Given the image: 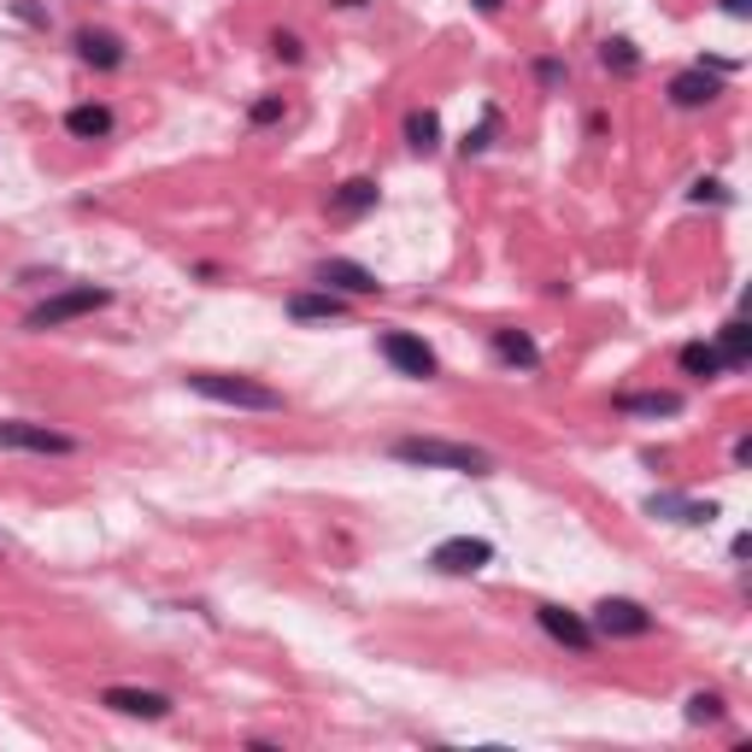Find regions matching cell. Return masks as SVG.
<instances>
[{"label":"cell","instance_id":"cell-1","mask_svg":"<svg viewBox=\"0 0 752 752\" xmlns=\"http://www.w3.org/2000/svg\"><path fill=\"white\" fill-rule=\"evenodd\" d=\"M400 465H417V471H458V476H488L494 458L471 442H442V435H400L388 447Z\"/></svg>","mask_w":752,"mask_h":752},{"label":"cell","instance_id":"cell-2","mask_svg":"<svg viewBox=\"0 0 752 752\" xmlns=\"http://www.w3.org/2000/svg\"><path fill=\"white\" fill-rule=\"evenodd\" d=\"M195 394L218 406H236V412H283V394L270 383H254V376H229V370H188L182 376Z\"/></svg>","mask_w":752,"mask_h":752},{"label":"cell","instance_id":"cell-3","mask_svg":"<svg viewBox=\"0 0 752 752\" xmlns=\"http://www.w3.org/2000/svg\"><path fill=\"white\" fill-rule=\"evenodd\" d=\"M112 295L107 288H66V295H53V300H41L24 329H59V324H71V318H89V311H107Z\"/></svg>","mask_w":752,"mask_h":752},{"label":"cell","instance_id":"cell-4","mask_svg":"<svg viewBox=\"0 0 752 752\" xmlns=\"http://www.w3.org/2000/svg\"><path fill=\"white\" fill-rule=\"evenodd\" d=\"M0 447H12V453H41V458H66V453H77V442H71L66 429L24 424V417H0Z\"/></svg>","mask_w":752,"mask_h":752},{"label":"cell","instance_id":"cell-5","mask_svg":"<svg viewBox=\"0 0 752 752\" xmlns=\"http://www.w3.org/2000/svg\"><path fill=\"white\" fill-rule=\"evenodd\" d=\"M594 635H612V641H641L653 635V612L635 600H600L594 605Z\"/></svg>","mask_w":752,"mask_h":752},{"label":"cell","instance_id":"cell-6","mask_svg":"<svg viewBox=\"0 0 752 752\" xmlns=\"http://www.w3.org/2000/svg\"><path fill=\"white\" fill-rule=\"evenodd\" d=\"M383 359L400 370V376H417V383H424V376H435V347L424 342V336H412V329H383Z\"/></svg>","mask_w":752,"mask_h":752},{"label":"cell","instance_id":"cell-7","mask_svg":"<svg viewBox=\"0 0 752 752\" xmlns=\"http://www.w3.org/2000/svg\"><path fill=\"white\" fill-rule=\"evenodd\" d=\"M488 558H494V547L483 535H453V541H442V547L429 553V564H435V571H447V576H476Z\"/></svg>","mask_w":752,"mask_h":752},{"label":"cell","instance_id":"cell-8","mask_svg":"<svg viewBox=\"0 0 752 752\" xmlns=\"http://www.w3.org/2000/svg\"><path fill=\"white\" fill-rule=\"evenodd\" d=\"M535 623L547 630L558 646H571V653H594V623L588 617H576V612H564V605H535Z\"/></svg>","mask_w":752,"mask_h":752},{"label":"cell","instance_id":"cell-9","mask_svg":"<svg viewBox=\"0 0 752 752\" xmlns=\"http://www.w3.org/2000/svg\"><path fill=\"white\" fill-rule=\"evenodd\" d=\"M100 705H112L123 718H171V694H154V687H100Z\"/></svg>","mask_w":752,"mask_h":752},{"label":"cell","instance_id":"cell-10","mask_svg":"<svg viewBox=\"0 0 752 752\" xmlns=\"http://www.w3.org/2000/svg\"><path fill=\"white\" fill-rule=\"evenodd\" d=\"M718 95H723V77H718V71H705V66H694V71L671 77V107H682V112L712 107Z\"/></svg>","mask_w":752,"mask_h":752},{"label":"cell","instance_id":"cell-11","mask_svg":"<svg viewBox=\"0 0 752 752\" xmlns=\"http://www.w3.org/2000/svg\"><path fill=\"white\" fill-rule=\"evenodd\" d=\"M288 318H295V324L347 318V295H336V288H300V295H288Z\"/></svg>","mask_w":752,"mask_h":752},{"label":"cell","instance_id":"cell-12","mask_svg":"<svg viewBox=\"0 0 752 752\" xmlns=\"http://www.w3.org/2000/svg\"><path fill=\"white\" fill-rule=\"evenodd\" d=\"M318 283L336 288V295H383V283H376L365 265H353V259H324L318 265Z\"/></svg>","mask_w":752,"mask_h":752},{"label":"cell","instance_id":"cell-13","mask_svg":"<svg viewBox=\"0 0 752 752\" xmlns=\"http://www.w3.org/2000/svg\"><path fill=\"white\" fill-rule=\"evenodd\" d=\"M376 200H383L376 177H347L336 195H329V212L336 218H365V212H376Z\"/></svg>","mask_w":752,"mask_h":752},{"label":"cell","instance_id":"cell-14","mask_svg":"<svg viewBox=\"0 0 752 752\" xmlns=\"http://www.w3.org/2000/svg\"><path fill=\"white\" fill-rule=\"evenodd\" d=\"M623 417H676L682 412V394H671V388H646V394H617L612 400Z\"/></svg>","mask_w":752,"mask_h":752},{"label":"cell","instance_id":"cell-15","mask_svg":"<svg viewBox=\"0 0 752 752\" xmlns=\"http://www.w3.org/2000/svg\"><path fill=\"white\" fill-rule=\"evenodd\" d=\"M77 53H82V66H95V71H118L123 66V41L112 30H82Z\"/></svg>","mask_w":752,"mask_h":752},{"label":"cell","instance_id":"cell-16","mask_svg":"<svg viewBox=\"0 0 752 752\" xmlns=\"http://www.w3.org/2000/svg\"><path fill=\"white\" fill-rule=\"evenodd\" d=\"M494 359L512 365V370H541V347L524 329H494Z\"/></svg>","mask_w":752,"mask_h":752},{"label":"cell","instance_id":"cell-17","mask_svg":"<svg viewBox=\"0 0 752 752\" xmlns=\"http://www.w3.org/2000/svg\"><path fill=\"white\" fill-rule=\"evenodd\" d=\"M112 107H100V100H89V107H71L66 112V130L77 136V141H107L112 136Z\"/></svg>","mask_w":752,"mask_h":752},{"label":"cell","instance_id":"cell-18","mask_svg":"<svg viewBox=\"0 0 752 752\" xmlns=\"http://www.w3.org/2000/svg\"><path fill=\"white\" fill-rule=\"evenodd\" d=\"M646 512H653V517H676V524H712V517H718L712 499L700 506V499H676V494H653V499H646Z\"/></svg>","mask_w":752,"mask_h":752},{"label":"cell","instance_id":"cell-19","mask_svg":"<svg viewBox=\"0 0 752 752\" xmlns=\"http://www.w3.org/2000/svg\"><path fill=\"white\" fill-rule=\"evenodd\" d=\"M676 365H682V376H694V383H712V376H723V353L705 347V342H687L676 353Z\"/></svg>","mask_w":752,"mask_h":752},{"label":"cell","instance_id":"cell-20","mask_svg":"<svg viewBox=\"0 0 752 752\" xmlns=\"http://www.w3.org/2000/svg\"><path fill=\"white\" fill-rule=\"evenodd\" d=\"M406 148H417V154H435V148H442V118H435L429 107L406 112Z\"/></svg>","mask_w":752,"mask_h":752},{"label":"cell","instance_id":"cell-21","mask_svg":"<svg viewBox=\"0 0 752 752\" xmlns=\"http://www.w3.org/2000/svg\"><path fill=\"white\" fill-rule=\"evenodd\" d=\"M718 353H723V370H741L746 359H752V329L735 318V324H723V342H718Z\"/></svg>","mask_w":752,"mask_h":752},{"label":"cell","instance_id":"cell-22","mask_svg":"<svg viewBox=\"0 0 752 752\" xmlns=\"http://www.w3.org/2000/svg\"><path fill=\"white\" fill-rule=\"evenodd\" d=\"M600 66H605V71H617V77H635V71H641V53H635V41L612 36V41H605V48H600Z\"/></svg>","mask_w":752,"mask_h":752},{"label":"cell","instance_id":"cell-23","mask_svg":"<svg viewBox=\"0 0 752 752\" xmlns=\"http://www.w3.org/2000/svg\"><path fill=\"white\" fill-rule=\"evenodd\" d=\"M494 136H499V112L488 107V112H483V123H476V130H471L465 141H458V148H465V154H488V148H494Z\"/></svg>","mask_w":752,"mask_h":752},{"label":"cell","instance_id":"cell-24","mask_svg":"<svg viewBox=\"0 0 752 752\" xmlns=\"http://www.w3.org/2000/svg\"><path fill=\"white\" fill-rule=\"evenodd\" d=\"M687 723H723V694H694L687 700Z\"/></svg>","mask_w":752,"mask_h":752},{"label":"cell","instance_id":"cell-25","mask_svg":"<svg viewBox=\"0 0 752 752\" xmlns=\"http://www.w3.org/2000/svg\"><path fill=\"white\" fill-rule=\"evenodd\" d=\"M270 53H277V59H288V66H300V59H306L300 36H288V30H277V36H270Z\"/></svg>","mask_w":752,"mask_h":752},{"label":"cell","instance_id":"cell-26","mask_svg":"<svg viewBox=\"0 0 752 752\" xmlns=\"http://www.w3.org/2000/svg\"><path fill=\"white\" fill-rule=\"evenodd\" d=\"M535 77H541V89H564V82H571V71H564L558 59H541V66H535Z\"/></svg>","mask_w":752,"mask_h":752},{"label":"cell","instance_id":"cell-27","mask_svg":"<svg viewBox=\"0 0 752 752\" xmlns=\"http://www.w3.org/2000/svg\"><path fill=\"white\" fill-rule=\"evenodd\" d=\"M687 200H729V195H723V182H718V177H700L694 188H687Z\"/></svg>","mask_w":752,"mask_h":752},{"label":"cell","instance_id":"cell-28","mask_svg":"<svg viewBox=\"0 0 752 752\" xmlns=\"http://www.w3.org/2000/svg\"><path fill=\"white\" fill-rule=\"evenodd\" d=\"M247 118H254V123H277V118H283V100H277V95H270V100H254V112H247Z\"/></svg>","mask_w":752,"mask_h":752},{"label":"cell","instance_id":"cell-29","mask_svg":"<svg viewBox=\"0 0 752 752\" xmlns=\"http://www.w3.org/2000/svg\"><path fill=\"white\" fill-rule=\"evenodd\" d=\"M723 12H729V18H746V12H752V0H723Z\"/></svg>","mask_w":752,"mask_h":752},{"label":"cell","instance_id":"cell-30","mask_svg":"<svg viewBox=\"0 0 752 752\" xmlns=\"http://www.w3.org/2000/svg\"><path fill=\"white\" fill-rule=\"evenodd\" d=\"M476 7H483V12H499V7H506V0H476Z\"/></svg>","mask_w":752,"mask_h":752}]
</instances>
